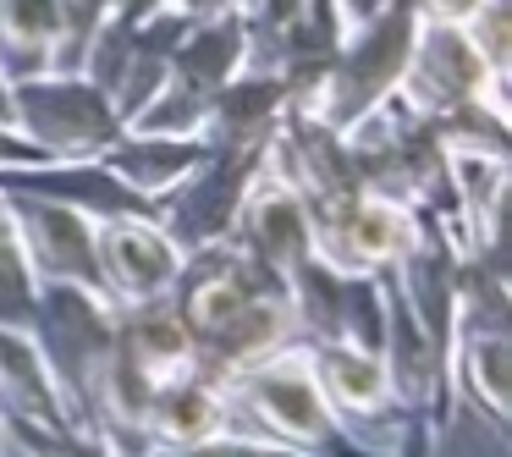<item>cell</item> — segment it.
<instances>
[{"instance_id":"cell-1","label":"cell","mask_w":512,"mask_h":457,"mask_svg":"<svg viewBox=\"0 0 512 457\" xmlns=\"http://www.w3.org/2000/svg\"><path fill=\"white\" fill-rule=\"evenodd\" d=\"M171 303L199 347V375L221 380V386L237 369H248L254 358L276 353L298 336L287 276L254 259L237 237L193 248L177 287H171Z\"/></svg>"},{"instance_id":"cell-2","label":"cell","mask_w":512,"mask_h":457,"mask_svg":"<svg viewBox=\"0 0 512 457\" xmlns=\"http://www.w3.org/2000/svg\"><path fill=\"white\" fill-rule=\"evenodd\" d=\"M226 402H232L237 430L281 441L303 457H386L347 435V424L336 419V408L325 402L320 380H314L298 336L287 347H276V353L254 358L248 369H237L226 380Z\"/></svg>"},{"instance_id":"cell-3","label":"cell","mask_w":512,"mask_h":457,"mask_svg":"<svg viewBox=\"0 0 512 457\" xmlns=\"http://www.w3.org/2000/svg\"><path fill=\"white\" fill-rule=\"evenodd\" d=\"M12 127L39 149V160H100L122 138L111 94L83 72H34L12 78Z\"/></svg>"},{"instance_id":"cell-4","label":"cell","mask_w":512,"mask_h":457,"mask_svg":"<svg viewBox=\"0 0 512 457\" xmlns=\"http://www.w3.org/2000/svg\"><path fill=\"white\" fill-rule=\"evenodd\" d=\"M94 259H100V287L116 309L171 298L182 265V243L160 226V215H105L94 221Z\"/></svg>"},{"instance_id":"cell-5","label":"cell","mask_w":512,"mask_h":457,"mask_svg":"<svg viewBox=\"0 0 512 457\" xmlns=\"http://www.w3.org/2000/svg\"><path fill=\"white\" fill-rule=\"evenodd\" d=\"M419 221H424V210H413V204L380 199V193H358L331 226L314 232V248H320L336 270L391 276V270L408 259V248L419 243Z\"/></svg>"},{"instance_id":"cell-6","label":"cell","mask_w":512,"mask_h":457,"mask_svg":"<svg viewBox=\"0 0 512 457\" xmlns=\"http://www.w3.org/2000/svg\"><path fill=\"white\" fill-rule=\"evenodd\" d=\"M0 419L45 435H89L34 331H12V325H0Z\"/></svg>"},{"instance_id":"cell-7","label":"cell","mask_w":512,"mask_h":457,"mask_svg":"<svg viewBox=\"0 0 512 457\" xmlns=\"http://www.w3.org/2000/svg\"><path fill=\"white\" fill-rule=\"evenodd\" d=\"M232 237L254 259H265L276 276H292V270L314 254V215H309V204L259 160L254 188H248V199H243V215H237Z\"/></svg>"},{"instance_id":"cell-8","label":"cell","mask_w":512,"mask_h":457,"mask_svg":"<svg viewBox=\"0 0 512 457\" xmlns=\"http://www.w3.org/2000/svg\"><path fill=\"white\" fill-rule=\"evenodd\" d=\"M287 72H265V67H237L232 83L210 100L199 122V144L204 149H265L276 138L281 116H287Z\"/></svg>"},{"instance_id":"cell-9","label":"cell","mask_w":512,"mask_h":457,"mask_svg":"<svg viewBox=\"0 0 512 457\" xmlns=\"http://www.w3.org/2000/svg\"><path fill=\"white\" fill-rule=\"evenodd\" d=\"M309 353V369L320 380L325 402L336 408V419H380L391 402V380H386V358L380 347L347 342V336H331V342H303Z\"/></svg>"},{"instance_id":"cell-10","label":"cell","mask_w":512,"mask_h":457,"mask_svg":"<svg viewBox=\"0 0 512 457\" xmlns=\"http://www.w3.org/2000/svg\"><path fill=\"white\" fill-rule=\"evenodd\" d=\"M199 160H204V144H199V138H144V133H122V138H116V144L100 155V166L111 171V177H122L133 193H144V199L160 204L193 166H199Z\"/></svg>"},{"instance_id":"cell-11","label":"cell","mask_w":512,"mask_h":457,"mask_svg":"<svg viewBox=\"0 0 512 457\" xmlns=\"http://www.w3.org/2000/svg\"><path fill=\"white\" fill-rule=\"evenodd\" d=\"M56 34V0H0V72L6 78L56 72Z\"/></svg>"},{"instance_id":"cell-12","label":"cell","mask_w":512,"mask_h":457,"mask_svg":"<svg viewBox=\"0 0 512 457\" xmlns=\"http://www.w3.org/2000/svg\"><path fill=\"white\" fill-rule=\"evenodd\" d=\"M34 309H39V270L28 259L23 215H17L12 193H0V325L34 331Z\"/></svg>"},{"instance_id":"cell-13","label":"cell","mask_w":512,"mask_h":457,"mask_svg":"<svg viewBox=\"0 0 512 457\" xmlns=\"http://www.w3.org/2000/svg\"><path fill=\"white\" fill-rule=\"evenodd\" d=\"M111 12V0H56V17H61V34H56V72H78L83 67V50H89L100 17Z\"/></svg>"},{"instance_id":"cell-14","label":"cell","mask_w":512,"mask_h":457,"mask_svg":"<svg viewBox=\"0 0 512 457\" xmlns=\"http://www.w3.org/2000/svg\"><path fill=\"white\" fill-rule=\"evenodd\" d=\"M149 457H303L281 441H265V435H248V430H221V435H204V441L188 446H155Z\"/></svg>"},{"instance_id":"cell-15","label":"cell","mask_w":512,"mask_h":457,"mask_svg":"<svg viewBox=\"0 0 512 457\" xmlns=\"http://www.w3.org/2000/svg\"><path fill=\"white\" fill-rule=\"evenodd\" d=\"M413 6H419V17H430V23H468L485 0H413Z\"/></svg>"},{"instance_id":"cell-16","label":"cell","mask_w":512,"mask_h":457,"mask_svg":"<svg viewBox=\"0 0 512 457\" xmlns=\"http://www.w3.org/2000/svg\"><path fill=\"white\" fill-rule=\"evenodd\" d=\"M171 12H182V17H193V23H204V17H226L237 6V0H166Z\"/></svg>"},{"instance_id":"cell-17","label":"cell","mask_w":512,"mask_h":457,"mask_svg":"<svg viewBox=\"0 0 512 457\" xmlns=\"http://www.w3.org/2000/svg\"><path fill=\"white\" fill-rule=\"evenodd\" d=\"M0 122H12V78L0 72Z\"/></svg>"}]
</instances>
